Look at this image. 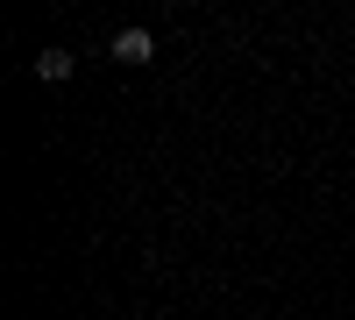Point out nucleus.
I'll return each instance as SVG.
<instances>
[{
  "label": "nucleus",
  "instance_id": "nucleus-1",
  "mask_svg": "<svg viewBox=\"0 0 355 320\" xmlns=\"http://www.w3.org/2000/svg\"><path fill=\"white\" fill-rule=\"evenodd\" d=\"M114 57H121V65H150L157 36H150V28H121V36H114Z\"/></svg>",
  "mask_w": 355,
  "mask_h": 320
},
{
  "label": "nucleus",
  "instance_id": "nucleus-2",
  "mask_svg": "<svg viewBox=\"0 0 355 320\" xmlns=\"http://www.w3.org/2000/svg\"><path fill=\"white\" fill-rule=\"evenodd\" d=\"M36 78H50V85L71 78V50H43V57H36Z\"/></svg>",
  "mask_w": 355,
  "mask_h": 320
}]
</instances>
